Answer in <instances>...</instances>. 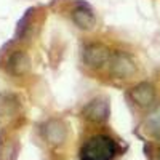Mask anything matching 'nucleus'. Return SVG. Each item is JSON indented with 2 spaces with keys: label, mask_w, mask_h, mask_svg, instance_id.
Masks as SVG:
<instances>
[{
  "label": "nucleus",
  "mask_w": 160,
  "mask_h": 160,
  "mask_svg": "<svg viewBox=\"0 0 160 160\" xmlns=\"http://www.w3.org/2000/svg\"><path fill=\"white\" fill-rule=\"evenodd\" d=\"M117 154V144L106 135H96L85 141L80 151L82 160H114Z\"/></svg>",
  "instance_id": "1"
}]
</instances>
